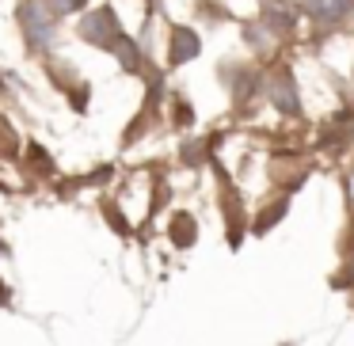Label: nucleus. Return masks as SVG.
Masks as SVG:
<instances>
[{
  "instance_id": "nucleus-1",
  "label": "nucleus",
  "mask_w": 354,
  "mask_h": 346,
  "mask_svg": "<svg viewBox=\"0 0 354 346\" xmlns=\"http://www.w3.org/2000/svg\"><path fill=\"white\" fill-rule=\"evenodd\" d=\"M80 35H84V39L92 42V46L118 50L126 65H133V61H138V54H133V46L122 39V27H118V19H115V12H111V8L88 12V16H84V23H80Z\"/></svg>"
},
{
  "instance_id": "nucleus-2",
  "label": "nucleus",
  "mask_w": 354,
  "mask_h": 346,
  "mask_svg": "<svg viewBox=\"0 0 354 346\" xmlns=\"http://www.w3.org/2000/svg\"><path fill=\"white\" fill-rule=\"evenodd\" d=\"M19 27H24L31 46H46L50 35H54V12H50V4H42V0L19 4Z\"/></svg>"
},
{
  "instance_id": "nucleus-3",
  "label": "nucleus",
  "mask_w": 354,
  "mask_h": 346,
  "mask_svg": "<svg viewBox=\"0 0 354 346\" xmlns=\"http://www.w3.org/2000/svg\"><path fill=\"white\" fill-rule=\"evenodd\" d=\"M198 50H202V42H198V35H194V31H187V27L171 31V50H168V61H171V65L191 61V57L198 54Z\"/></svg>"
},
{
  "instance_id": "nucleus-4",
  "label": "nucleus",
  "mask_w": 354,
  "mask_h": 346,
  "mask_svg": "<svg viewBox=\"0 0 354 346\" xmlns=\"http://www.w3.org/2000/svg\"><path fill=\"white\" fill-rule=\"evenodd\" d=\"M305 8L313 19H320V23H335V19H343L346 12L354 8V0H305Z\"/></svg>"
},
{
  "instance_id": "nucleus-5",
  "label": "nucleus",
  "mask_w": 354,
  "mask_h": 346,
  "mask_svg": "<svg viewBox=\"0 0 354 346\" xmlns=\"http://www.w3.org/2000/svg\"><path fill=\"white\" fill-rule=\"evenodd\" d=\"M263 19H267V27H274V31H286V27L293 23V4L290 0H270L267 8H263Z\"/></svg>"
},
{
  "instance_id": "nucleus-6",
  "label": "nucleus",
  "mask_w": 354,
  "mask_h": 346,
  "mask_svg": "<svg viewBox=\"0 0 354 346\" xmlns=\"http://www.w3.org/2000/svg\"><path fill=\"white\" fill-rule=\"evenodd\" d=\"M274 107H278V110H286V115H297V95H293L290 77H282V80L274 84Z\"/></svg>"
},
{
  "instance_id": "nucleus-7",
  "label": "nucleus",
  "mask_w": 354,
  "mask_h": 346,
  "mask_svg": "<svg viewBox=\"0 0 354 346\" xmlns=\"http://www.w3.org/2000/svg\"><path fill=\"white\" fill-rule=\"evenodd\" d=\"M171 240H176L179 247H191V240H194L191 217H176V224H171Z\"/></svg>"
},
{
  "instance_id": "nucleus-8",
  "label": "nucleus",
  "mask_w": 354,
  "mask_h": 346,
  "mask_svg": "<svg viewBox=\"0 0 354 346\" xmlns=\"http://www.w3.org/2000/svg\"><path fill=\"white\" fill-rule=\"evenodd\" d=\"M46 4H50V12H54V16H65V12L84 8V0H46Z\"/></svg>"
}]
</instances>
